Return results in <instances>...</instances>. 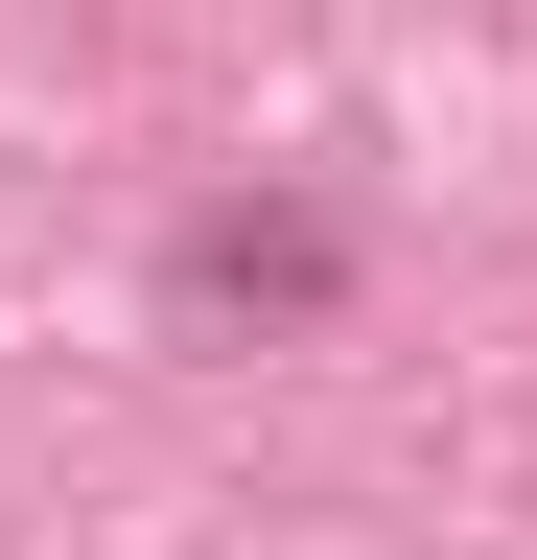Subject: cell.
Segmentation results:
<instances>
[{
    "label": "cell",
    "instance_id": "obj_1",
    "mask_svg": "<svg viewBox=\"0 0 537 560\" xmlns=\"http://www.w3.org/2000/svg\"><path fill=\"white\" fill-rule=\"evenodd\" d=\"M164 304H187V327H327V304H351V210H304V187H234V210H187Z\"/></svg>",
    "mask_w": 537,
    "mask_h": 560
}]
</instances>
